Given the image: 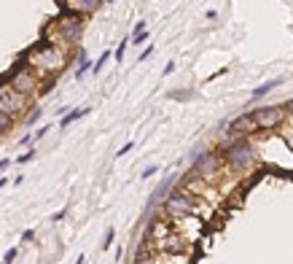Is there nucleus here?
<instances>
[{"label":"nucleus","instance_id":"nucleus-1","mask_svg":"<svg viewBox=\"0 0 293 264\" xmlns=\"http://www.w3.org/2000/svg\"><path fill=\"white\" fill-rule=\"evenodd\" d=\"M30 62H32V67H38L43 73H59L65 67V54H62L59 46H41L30 57Z\"/></svg>","mask_w":293,"mask_h":264},{"label":"nucleus","instance_id":"nucleus-2","mask_svg":"<svg viewBox=\"0 0 293 264\" xmlns=\"http://www.w3.org/2000/svg\"><path fill=\"white\" fill-rule=\"evenodd\" d=\"M27 108V97L11 87H0V111L8 119H19Z\"/></svg>","mask_w":293,"mask_h":264},{"label":"nucleus","instance_id":"nucleus-3","mask_svg":"<svg viewBox=\"0 0 293 264\" xmlns=\"http://www.w3.org/2000/svg\"><path fill=\"white\" fill-rule=\"evenodd\" d=\"M167 213L172 216H183V213H194L197 210V205H194V199H191V194H186V192H175V194H170L167 197Z\"/></svg>","mask_w":293,"mask_h":264},{"label":"nucleus","instance_id":"nucleus-4","mask_svg":"<svg viewBox=\"0 0 293 264\" xmlns=\"http://www.w3.org/2000/svg\"><path fill=\"white\" fill-rule=\"evenodd\" d=\"M250 119H253V124H256V130H261V127H274V124L283 119V108H258V111H253L250 113Z\"/></svg>","mask_w":293,"mask_h":264},{"label":"nucleus","instance_id":"nucleus-5","mask_svg":"<svg viewBox=\"0 0 293 264\" xmlns=\"http://www.w3.org/2000/svg\"><path fill=\"white\" fill-rule=\"evenodd\" d=\"M229 162H232L237 170H245L253 162V148L248 146V143H237V146H232L229 148Z\"/></svg>","mask_w":293,"mask_h":264},{"label":"nucleus","instance_id":"nucleus-6","mask_svg":"<svg viewBox=\"0 0 293 264\" xmlns=\"http://www.w3.org/2000/svg\"><path fill=\"white\" fill-rule=\"evenodd\" d=\"M11 89H16L19 95H25V97H30L32 92H35V78H32V73L30 70H19V73H14L11 76V84H8Z\"/></svg>","mask_w":293,"mask_h":264},{"label":"nucleus","instance_id":"nucleus-7","mask_svg":"<svg viewBox=\"0 0 293 264\" xmlns=\"http://www.w3.org/2000/svg\"><path fill=\"white\" fill-rule=\"evenodd\" d=\"M59 33H62V41L65 43H76L78 38H81V33H84V25H81V19H62L59 22Z\"/></svg>","mask_w":293,"mask_h":264},{"label":"nucleus","instance_id":"nucleus-8","mask_svg":"<svg viewBox=\"0 0 293 264\" xmlns=\"http://www.w3.org/2000/svg\"><path fill=\"white\" fill-rule=\"evenodd\" d=\"M232 135H245V132L248 130H256V124H253V119L248 116V113H245V116H239V119H234L232 122Z\"/></svg>","mask_w":293,"mask_h":264},{"label":"nucleus","instance_id":"nucleus-9","mask_svg":"<svg viewBox=\"0 0 293 264\" xmlns=\"http://www.w3.org/2000/svg\"><path fill=\"white\" fill-rule=\"evenodd\" d=\"M91 108H76V111H70V113H65V116H62V127H67V124H73V122H78V119L81 116H86V113H89Z\"/></svg>","mask_w":293,"mask_h":264},{"label":"nucleus","instance_id":"nucleus-10","mask_svg":"<svg viewBox=\"0 0 293 264\" xmlns=\"http://www.w3.org/2000/svg\"><path fill=\"white\" fill-rule=\"evenodd\" d=\"M280 84H283V78H272V81H269V84H261V87H258L256 92H253V100H258V97L269 95V92H272L274 87H280Z\"/></svg>","mask_w":293,"mask_h":264},{"label":"nucleus","instance_id":"nucleus-11","mask_svg":"<svg viewBox=\"0 0 293 264\" xmlns=\"http://www.w3.org/2000/svg\"><path fill=\"white\" fill-rule=\"evenodd\" d=\"M73 8L76 11H84V14H89V11H94L97 5H100V0H73Z\"/></svg>","mask_w":293,"mask_h":264},{"label":"nucleus","instance_id":"nucleus-12","mask_svg":"<svg viewBox=\"0 0 293 264\" xmlns=\"http://www.w3.org/2000/svg\"><path fill=\"white\" fill-rule=\"evenodd\" d=\"M89 67H91V62L86 60V51H81V60H78V70H76V78H78V81H81V78L86 76V70H89Z\"/></svg>","mask_w":293,"mask_h":264},{"label":"nucleus","instance_id":"nucleus-13","mask_svg":"<svg viewBox=\"0 0 293 264\" xmlns=\"http://www.w3.org/2000/svg\"><path fill=\"white\" fill-rule=\"evenodd\" d=\"M108 60H111V51H102L100 60H97V62H94V67H91V73H100L102 67H105V62H108Z\"/></svg>","mask_w":293,"mask_h":264},{"label":"nucleus","instance_id":"nucleus-14","mask_svg":"<svg viewBox=\"0 0 293 264\" xmlns=\"http://www.w3.org/2000/svg\"><path fill=\"white\" fill-rule=\"evenodd\" d=\"M146 41H148V30L132 33V43H135V46H140V43H146Z\"/></svg>","mask_w":293,"mask_h":264},{"label":"nucleus","instance_id":"nucleus-15","mask_svg":"<svg viewBox=\"0 0 293 264\" xmlns=\"http://www.w3.org/2000/svg\"><path fill=\"white\" fill-rule=\"evenodd\" d=\"M126 46H129V38H126V41H121V43H118L116 54H113V57H116V62H121V60H124V51H126Z\"/></svg>","mask_w":293,"mask_h":264},{"label":"nucleus","instance_id":"nucleus-16","mask_svg":"<svg viewBox=\"0 0 293 264\" xmlns=\"http://www.w3.org/2000/svg\"><path fill=\"white\" fill-rule=\"evenodd\" d=\"M16 254H19V248H8V251H5V256H3V264H11L16 259Z\"/></svg>","mask_w":293,"mask_h":264},{"label":"nucleus","instance_id":"nucleus-17","mask_svg":"<svg viewBox=\"0 0 293 264\" xmlns=\"http://www.w3.org/2000/svg\"><path fill=\"white\" fill-rule=\"evenodd\" d=\"M32 159H35V148H30L27 154H22V157L16 159V162H19V165H25V162H32Z\"/></svg>","mask_w":293,"mask_h":264},{"label":"nucleus","instance_id":"nucleus-18","mask_svg":"<svg viewBox=\"0 0 293 264\" xmlns=\"http://www.w3.org/2000/svg\"><path fill=\"white\" fill-rule=\"evenodd\" d=\"M11 122H14V119H8L3 111H0V132H5V130H8V127H11Z\"/></svg>","mask_w":293,"mask_h":264},{"label":"nucleus","instance_id":"nucleus-19","mask_svg":"<svg viewBox=\"0 0 293 264\" xmlns=\"http://www.w3.org/2000/svg\"><path fill=\"white\" fill-rule=\"evenodd\" d=\"M38 119H41V108H32V113L27 116V124H35Z\"/></svg>","mask_w":293,"mask_h":264},{"label":"nucleus","instance_id":"nucleus-20","mask_svg":"<svg viewBox=\"0 0 293 264\" xmlns=\"http://www.w3.org/2000/svg\"><path fill=\"white\" fill-rule=\"evenodd\" d=\"M111 243H113V229H108V232H105V243H102V248H111Z\"/></svg>","mask_w":293,"mask_h":264},{"label":"nucleus","instance_id":"nucleus-21","mask_svg":"<svg viewBox=\"0 0 293 264\" xmlns=\"http://www.w3.org/2000/svg\"><path fill=\"white\" fill-rule=\"evenodd\" d=\"M132 146H135V143H132V140H129V143H124V146L118 148V157H124V154H129V151H132Z\"/></svg>","mask_w":293,"mask_h":264},{"label":"nucleus","instance_id":"nucleus-22","mask_svg":"<svg viewBox=\"0 0 293 264\" xmlns=\"http://www.w3.org/2000/svg\"><path fill=\"white\" fill-rule=\"evenodd\" d=\"M175 62H167V67H164V73H162V76H170V73H175Z\"/></svg>","mask_w":293,"mask_h":264},{"label":"nucleus","instance_id":"nucleus-23","mask_svg":"<svg viewBox=\"0 0 293 264\" xmlns=\"http://www.w3.org/2000/svg\"><path fill=\"white\" fill-rule=\"evenodd\" d=\"M153 173H156V165H151V167H146V170H143V178H151Z\"/></svg>","mask_w":293,"mask_h":264},{"label":"nucleus","instance_id":"nucleus-24","mask_svg":"<svg viewBox=\"0 0 293 264\" xmlns=\"http://www.w3.org/2000/svg\"><path fill=\"white\" fill-rule=\"evenodd\" d=\"M153 54V46H148V49L146 51H143V54H140V60H148V57H151Z\"/></svg>","mask_w":293,"mask_h":264},{"label":"nucleus","instance_id":"nucleus-25","mask_svg":"<svg viewBox=\"0 0 293 264\" xmlns=\"http://www.w3.org/2000/svg\"><path fill=\"white\" fill-rule=\"evenodd\" d=\"M35 237V232H32V229H25V234H22V240H32Z\"/></svg>","mask_w":293,"mask_h":264},{"label":"nucleus","instance_id":"nucleus-26","mask_svg":"<svg viewBox=\"0 0 293 264\" xmlns=\"http://www.w3.org/2000/svg\"><path fill=\"white\" fill-rule=\"evenodd\" d=\"M46 132H49V127H41V130H38V132H35V140H38V137H43V135H46Z\"/></svg>","mask_w":293,"mask_h":264},{"label":"nucleus","instance_id":"nucleus-27","mask_svg":"<svg viewBox=\"0 0 293 264\" xmlns=\"http://www.w3.org/2000/svg\"><path fill=\"white\" fill-rule=\"evenodd\" d=\"M8 165H11V159H0V170H5Z\"/></svg>","mask_w":293,"mask_h":264},{"label":"nucleus","instance_id":"nucleus-28","mask_svg":"<svg viewBox=\"0 0 293 264\" xmlns=\"http://www.w3.org/2000/svg\"><path fill=\"white\" fill-rule=\"evenodd\" d=\"M84 262H86V256H78V262H76V264H84Z\"/></svg>","mask_w":293,"mask_h":264}]
</instances>
